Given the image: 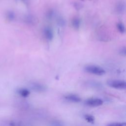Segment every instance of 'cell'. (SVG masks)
Wrapping results in <instances>:
<instances>
[{
	"label": "cell",
	"mask_w": 126,
	"mask_h": 126,
	"mask_svg": "<svg viewBox=\"0 0 126 126\" xmlns=\"http://www.w3.org/2000/svg\"><path fill=\"white\" fill-rule=\"evenodd\" d=\"M19 94L23 97H26L27 96H28L30 94V92L29 90H28L27 89H20L19 91H18Z\"/></svg>",
	"instance_id": "cell-8"
},
{
	"label": "cell",
	"mask_w": 126,
	"mask_h": 126,
	"mask_svg": "<svg viewBox=\"0 0 126 126\" xmlns=\"http://www.w3.org/2000/svg\"><path fill=\"white\" fill-rule=\"evenodd\" d=\"M126 4L124 2L120 1L118 2L116 5V10L119 13H123L125 11Z\"/></svg>",
	"instance_id": "cell-6"
},
{
	"label": "cell",
	"mask_w": 126,
	"mask_h": 126,
	"mask_svg": "<svg viewBox=\"0 0 126 126\" xmlns=\"http://www.w3.org/2000/svg\"><path fill=\"white\" fill-rule=\"evenodd\" d=\"M84 69L89 73L98 76H101L105 74V71L102 67L96 65H87L85 66Z\"/></svg>",
	"instance_id": "cell-1"
},
{
	"label": "cell",
	"mask_w": 126,
	"mask_h": 126,
	"mask_svg": "<svg viewBox=\"0 0 126 126\" xmlns=\"http://www.w3.org/2000/svg\"><path fill=\"white\" fill-rule=\"evenodd\" d=\"M65 98L70 101H71L74 102H79L81 101V98L78 96L77 95L74 94H68L65 96Z\"/></svg>",
	"instance_id": "cell-5"
},
{
	"label": "cell",
	"mask_w": 126,
	"mask_h": 126,
	"mask_svg": "<svg viewBox=\"0 0 126 126\" xmlns=\"http://www.w3.org/2000/svg\"><path fill=\"white\" fill-rule=\"evenodd\" d=\"M109 87L116 89L123 90L126 88V83L125 81L118 79H110L107 81Z\"/></svg>",
	"instance_id": "cell-2"
},
{
	"label": "cell",
	"mask_w": 126,
	"mask_h": 126,
	"mask_svg": "<svg viewBox=\"0 0 126 126\" xmlns=\"http://www.w3.org/2000/svg\"><path fill=\"white\" fill-rule=\"evenodd\" d=\"M58 22L59 23V25H60L61 26H63L65 24V21L63 18H59Z\"/></svg>",
	"instance_id": "cell-17"
},
{
	"label": "cell",
	"mask_w": 126,
	"mask_h": 126,
	"mask_svg": "<svg viewBox=\"0 0 126 126\" xmlns=\"http://www.w3.org/2000/svg\"><path fill=\"white\" fill-rule=\"evenodd\" d=\"M106 126H126V123H112L107 125Z\"/></svg>",
	"instance_id": "cell-12"
},
{
	"label": "cell",
	"mask_w": 126,
	"mask_h": 126,
	"mask_svg": "<svg viewBox=\"0 0 126 126\" xmlns=\"http://www.w3.org/2000/svg\"><path fill=\"white\" fill-rule=\"evenodd\" d=\"M43 35L45 38L48 41H52L54 37V33L52 29L46 27L43 29Z\"/></svg>",
	"instance_id": "cell-4"
},
{
	"label": "cell",
	"mask_w": 126,
	"mask_h": 126,
	"mask_svg": "<svg viewBox=\"0 0 126 126\" xmlns=\"http://www.w3.org/2000/svg\"><path fill=\"white\" fill-rule=\"evenodd\" d=\"M119 53L121 55L125 56L126 55V48L125 47H122L119 50Z\"/></svg>",
	"instance_id": "cell-15"
},
{
	"label": "cell",
	"mask_w": 126,
	"mask_h": 126,
	"mask_svg": "<svg viewBox=\"0 0 126 126\" xmlns=\"http://www.w3.org/2000/svg\"><path fill=\"white\" fill-rule=\"evenodd\" d=\"M7 17L9 20H10V21L13 20L15 18V14H14V13H13L12 11H9L7 13Z\"/></svg>",
	"instance_id": "cell-14"
},
{
	"label": "cell",
	"mask_w": 126,
	"mask_h": 126,
	"mask_svg": "<svg viewBox=\"0 0 126 126\" xmlns=\"http://www.w3.org/2000/svg\"><path fill=\"white\" fill-rule=\"evenodd\" d=\"M54 14V11L53 10H50L48 11V12L47 13V14H46L47 17H48V18H49V19H50L53 16Z\"/></svg>",
	"instance_id": "cell-16"
},
{
	"label": "cell",
	"mask_w": 126,
	"mask_h": 126,
	"mask_svg": "<svg viewBox=\"0 0 126 126\" xmlns=\"http://www.w3.org/2000/svg\"><path fill=\"white\" fill-rule=\"evenodd\" d=\"M32 86L34 88V90H42L43 88V87L42 86H41L40 84H39L37 83H33L32 85Z\"/></svg>",
	"instance_id": "cell-13"
},
{
	"label": "cell",
	"mask_w": 126,
	"mask_h": 126,
	"mask_svg": "<svg viewBox=\"0 0 126 126\" xmlns=\"http://www.w3.org/2000/svg\"><path fill=\"white\" fill-rule=\"evenodd\" d=\"M117 28L119 32L121 33H124L126 32L125 26L122 23H118L117 24Z\"/></svg>",
	"instance_id": "cell-9"
},
{
	"label": "cell",
	"mask_w": 126,
	"mask_h": 126,
	"mask_svg": "<svg viewBox=\"0 0 126 126\" xmlns=\"http://www.w3.org/2000/svg\"><path fill=\"white\" fill-rule=\"evenodd\" d=\"M26 22L29 24H33L35 22L34 17L32 15H28L26 17Z\"/></svg>",
	"instance_id": "cell-10"
},
{
	"label": "cell",
	"mask_w": 126,
	"mask_h": 126,
	"mask_svg": "<svg viewBox=\"0 0 126 126\" xmlns=\"http://www.w3.org/2000/svg\"><path fill=\"white\" fill-rule=\"evenodd\" d=\"M72 25L75 30H78L80 26V20L78 17H75L72 20Z\"/></svg>",
	"instance_id": "cell-7"
},
{
	"label": "cell",
	"mask_w": 126,
	"mask_h": 126,
	"mask_svg": "<svg viewBox=\"0 0 126 126\" xmlns=\"http://www.w3.org/2000/svg\"><path fill=\"white\" fill-rule=\"evenodd\" d=\"M23 2H25V3H27V2H28V0H22Z\"/></svg>",
	"instance_id": "cell-18"
},
{
	"label": "cell",
	"mask_w": 126,
	"mask_h": 126,
	"mask_svg": "<svg viewBox=\"0 0 126 126\" xmlns=\"http://www.w3.org/2000/svg\"><path fill=\"white\" fill-rule=\"evenodd\" d=\"M85 102L87 105L92 107H97L103 104V101L97 98H89L86 100Z\"/></svg>",
	"instance_id": "cell-3"
},
{
	"label": "cell",
	"mask_w": 126,
	"mask_h": 126,
	"mask_svg": "<svg viewBox=\"0 0 126 126\" xmlns=\"http://www.w3.org/2000/svg\"><path fill=\"white\" fill-rule=\"evenodd\" d=\"M84 118L85 120L89 123H93L94 120V118L92 115H91L86 114L85 115Z\"/></svg>",
	"instance_id": "cell-11"
}]
</instances>
